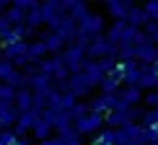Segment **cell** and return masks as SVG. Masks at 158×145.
Instances as JSON below:
<instances>
[{
	"label": "cell",
	"mask_w": 158,
	"mask_h": 145,
	"mask_svg": "<svg viewBox=\"0 0 158 145\" xmlns=\"http://www.w3.org/2000/svg\"><path fill=\"white\" fill-rule=\"evenodd\" d=\"M42 10H44V26L49 31H57L60 26L68 21V3H60V0H47L42 3Z\"/></svg>",
	"instance_id": "6da1fadb"
},
{
	"label": "cell",
	"mask_w": 158,
	"mask_h": 145,
	"mask_svg": "<svg viewBox=\"0 0 158 145\" xmlns=\"http://www.w3.org/2000/svg\"><path fill=\"white\" fill-rule=\"evenodd\" d=\"M60 57H62V65L68 68V72H70V75H75V72H83V65L88 62L85 52H83L81 47H75V44H70V47L65 49Z\"/></svg>",
	"instance_id": "7a4b0ae2"
},
{
	"label": "cell",
	"mask_w": 158,
	"mask_h": 145,
	"mask_svg": "<svg viewBox=\"0 0 158 145\" xmlns=\"http://www.w3.org/2000/svg\"><path fill=\"white\" fill-rule=\"evenodd\" d=\"M104 124H106V117H104V114H85L83 119H78L73 124V127L81 135H98L104 130Z\"/></svg>",
	"instance_id": "3957f363"
},
{
	"label": "cell",
	"mask_w": 158,
	"mask_h": 145,
	"mask_svg": "<svg viewBox=\"0 0 158 145\" xmlns=\"http://www.w3.org/2000/svg\"><path fill=\"white\" fill-rule=\"evenodd\" d=\"M3 57L13 62L16 68H26L29 65V44L18 42V44H10V47H3Z\"/></svg>",
	"instance_id": "277c9868"
},
{
	"label": "cell",
	"mask_w": 158,
	"mask_h": 145,
	"mask_svg": "<svg viewBox=\"0 0 158 145\" xmlns=\"http://www.w3.org/2000/svg\"><path fill=\"white\" fill-rule=\"evenodd\" d=\"M68 85H70V93H73L75 98H88L91 91L96 88V85L88 81V75H85V72H75V75H70Z\"/></svg>",
	"instance_id": "5b68a950"
},
{
	"label": "cell",
	"mask_w": 158,
	"mask_h": 145,
	"mask_svg": "<svg viewBox=\"0 0 158 145\" xmlns=\"http://www.w3.org/2000/svg\"><path fill=\"white\" fill-rule=\"evenodd\" d=\"M135 3H130V0H109L106 5H104V10H106V16H111L114 21H124L127 23V16L130 10H132Z\"/></svg>",
	"instance_id": "8992f818"
},
{
	"label": "cell",
	"mask_w": 158,
	"mask_h": 145,
	"mask_svg": "<svg viewBox=\"0 0 158 145\" xmlns=\"http://www.w3.org/2000/svg\"><path fill=\"white\" fill-rule=\"evenodd\" d=\"M39 119H42V114H36V111H26V114L18 117V122H16V127H13V132H16L18 137H26V132H29V130H34Z\"/></svg>",
	"instance_id": "52a82bcc"
},
{
	"label": "cell",
	"mask_w": 158,
	"mask_h": 145,
	"mask_svg": "<svg viewBox=\"0 0 158 145\" xmlns=\"http://www.w3.org/2000/svg\"><path fill=\"white\" fill-rule=\"evenodd\" d=\"M18 117H21V111L16 109V104H0V124H3V130H13Z\"/></svg>",
	"instance_id": "ba28073f"
},
{
	"label": "cell",
	"mask_w": 158,
	"mask_h": 145,
	"mask_svg": "<svg viewBox=\"0 0 158 145\" xmlns=\"http://www.w3.org/2000/svg\"><path fill=\"white\" fill-rule=\"evenodd\" d=\"M68 16L73 18V21L81 26L85 18L91 16V10H88V3H81V0H68Z\"/></svg>",
	"instance_id": "9c48e42d"
},
{
	"label": "cell",
	"mask_w": 158,
	"mask_h": 145,
	"mask_svg": "<svg viewBox=\"0 0 158 145\" xmlns=\"http://www.w3.org/2000/svg\"><path fill=\"white\" fill-rule=\"evenodd\" d=\"M47 55H49V49H47V44L42 39H36V42L29 44V65H42L47 60Z\"/></svg>",
	"instance_id": "30bf717a"
},
{
	"label": "cell",
	"mask_w": 158,
	"mask_h": 145,
	"mask_svg": "<svg viewBox=\"0 0 158 145\" xmlns=\"http://www.w3.org/2000/svg\"><path fill=\"white\" fill-rule=\"evenodd\" d=\"M150 23V18H148V13L143 5H132V10H130V16H127V26H132V29H145V26Z\"/></svg>",
	"instance_id": "8fae6325"
},
{
	"label": "cell",
	"mask_w": 158,
	"mask_h": 145,
	"mask_svg": "<svg viewBox=\"0 0 158 145\" xmlns=\"http://www.w3.org/2000/svg\"><path fill=\"white\" fill-rule=\"evenodd\" d=\"M88 111H91V114H104V117H106L111 111V96H106V93L94 96L88 101Z\"/></svg>",
	"instance_id": "7c38bea8"
},
{
	"label": "cell",
	"mask_w": 158,
	"mask_h": 145,
	"mask_svg": "<svg viewBox=\"0 0 158 145\" xmlns=\"http://www.w3.org/2000/svg\"><path fill=\"white\" fill-rule=\"evenodd\" d=\"M83 72H85V75H88V81L94 83L96 88H98V85L104 83V78H106V72L101 70V65H98V62H94V60H88V62L83 65Z\"/></svg>",
	"instance_id": "4fadbf2b"
},
{
	"label": "cell",
	"mask_w": 158,
	"mask_h": 145,
	"mask_svg": "<svg viewBox=\"0 0 158 145\" xmlns=\"http://www.w3.org/2000/svg\"><path fill=\"white\" fill-rule=\"evenodd\" d=\"M42 23H44V10H42V3H34V5H31V10L26 13V29H29V31H34V29H39Z\"/></svg>",
	"instance_id": "5bb4252c"
},
{
	"label": "cell",
	"mask_w": 158,
	"mask_h": 145,
	"mask_svg": "<svg viewBox=\"0 0 158 145\" xmlns=\"http://www.w3.org/2000/svg\"><path fill=\"white\" fill-rule=\"evenodd\" d=\"M16 109L21 111V114H26V111H31V109H34V93H31L29 88L16 91Z\"/></svg>",
	"instance_id": "9a60e30c"
},
{
	"label": "cell",
	"mask_w": 158,
	"mask_h": 145,
	"mask_svg": "<svg viewBox=\"0 0 158 145\" xmlns=\"http://www.w3.org/2000/svg\"><path fill=\"white\" fill-rule=\"evenodd\" d=\"M5 18L10 21L13 29H18V26H26V10L16 3V0L10 3V8H8V13H5Z\"/></svg>",
	"instance_id": "2e32d148"
},
{
	"label": "cell",
	"mask_w": 158,
	"mask_h": 145,
	"mask_svg": "<svg viewBox=\"0 0 158 145\" xmlns=\"http://www.w3.org/2000/svg\"><path fill=\"white\" fill-rule=\"evenodd\" d=\"M124 31H127V23H124V21H114V23H111L109 29H106V34H104V36H106L109 42L114 44V47H119V42H122Z\"/></svg>",
	"instance_id": "e0dca14e"
},
{
	"label": "cell",
	"mask_w": 158,
	"mask_h": 145,
	"mask_svg": "<svg viewBox=\"0 0 158 145\" xmlns=\"http://www.w3.org/2000/svg\"><path fill=\"white\" fill-rule=\"evenodd\" d=\"M119 98L127 104V106H137V101L145 98V96H143L140 88H122V91H119Z\"/></svg>",
	"instance_id": "ac0fdd59"
},
{
	"label": "cell",
	"mask_w": 158,
	"mask_h": 145,
	"mask_svg": "<svg viewBox=\"0 0 158 145\" xmlns=\"http://www.w3.org/2000/svg\"><path fill=\"white\" fill-rule=\"evenodd\" d=\"M91 145H117V132H114V130H109V127H104L101 132L94 137V143H91Z\"/></svg>",
	"instance_id": "d6986e66"
},
{
	"label": "cell",
	"mask_w": 158,
	"mask_h": 145,
	"mask_svg": "<svg viewBox=\"0 0 158 145\" xmlns=\"http://www.w3.org/2000/svg\"><path fill=\"white\" fill-rule=\"evenodd\" d=\"M52 130H55V127H52V124H47L44 119H39V122H36V127L31 130V132H34V137H36L39 143H42V140L47 143V140H52V137H49V135H52Z\"/></svg>",
	"instance_id": "ffe728a7"
},
{
	"label": "cell",
	"mask_w": 158,
	"mask_h": 145,
	"mask_svg": "<svg viewBox=\"0 0 158 145\" xmlns=\"http://www.w3.org/2000/svg\"><path fill=\"white\" fill-rule=\"evenodd\" d=\"M16 72H18V68H16V65H13V62H8L5 57H0V83H8L10 78L16 75Z\"/></svg>",
	"instance_id": "44dd1931"
},
{
	"label": "cell",
	"mask_w": 158,
	"mask_h": 145,
	"mask_svg": "<svg viewBox=\"0 0 158 145\" xmlns=\"http://www.w3.org/2000/svg\"><path fill=\"white\" fill-rule=\"evenodd\" d=\"M60 137H62V140L68 143V145H81V137H83V135L78 132L75 127H68L65 132H60Z\"/></svg>",
	"instance_id": "7402d4cb"
},
{
	"label": "cell",
	"mask_w": 158,
	"mask_h": 145,
	"mask_svg": "<svg viewBox=\"0 0 158 145\" xmlns=\"http://www.w3.org/2000/svg\"><path fill=\"white\" fill-rule=\"evenodd\" d=\"M140 124H143V127H158V117H156V111H153V109H143Z\"/></svg>",
	"instance_id": "603a6c76"
},
{
	"label": "cell",
	"mask_w": 158,
	"mask_h": 145,
	"mask_svg": "<svg viewBox=\"0 0 158 145\" xmlns=\"http://www.w3.org/2000/svg\"><path fill=\"white\" fill-rule=\"evenodd\" d=\"M143 8H145V13H148L150 21H156V23H158V0H148Z\"/></svg>",
	"instance_id": "cb8c5ba5"
},
{
	"label": "cell",
	"mask_w": 158,
	"mask_h": 145,
	"mask_svg": "<svg viewBox=\"0 0 158 145\" xmlns=\"http://www.w3.org/2000/svg\"><path fill=\"white\" fill-rule=\"evenodd\" d=\"M143 101H145V106H148V109H153V111H156V109H158V91H148Z\"/></svg>",
	"instance_id": "d4e9b609"
},
{
	"label": "cell",
	"mask_w": 158,
	"mask_h": 145,
	"mask_svg": "<svg viewBox=\"0 0 158 145\" xmlns=\"http://www.w3.org/2000/svg\"><path fill=\"white\" fill-rule=\"evenodd\" d=\"M10 31H13V26H10V21H8V18H0V39H3V36H8L10 34Z\"/></svg>",
	"instance_id": "484cf974"
},
{
	"label": "cell",
	"mask_w": 158,
	"mask_h": 145,
	"mask_svg": "<svg viewBox=\"0 0 158 145\" xmlns=\"http://www.w3.org/2000/svg\"><path fill=\"white\" fill-rule=\"evenodd\" d=\"M47 145H68V143H65V140H62L60 135H55L52 140H47Z\"/></svg>",
	"instance_id": "4316f807"
},
{
	"label": "cell",
	"mask_w": 158,
	"mask_h": 145,
	"mask_svg": "<svg viewBox=\"0 0 158 145\" xmlns=\"http://www.w3.org/2000/svg\"><path fill=\"white\" fill-rule=\"evenodd\" d=\"M36 145H47V143H36Z\"/></svg>",
	"instance_id": "83f0119b"
},
{
	"label": "cell",
	"mask_w": 158,
	"mask_h": 145,
	"mask_svg": "<svg viewBox=\"0 0 158 145\" xmlns=\"http://www.w3.org/2000/svg\"><path fill=\"white\" fill-rule=\"evenodd\" d=\"M156 117H158V109H156Z\"/></svg>",
	"instance_id": "f1b7e54d"
},
{
	"label": "cell",
	"mask_w": 158,
	"mask_h": 145,
	"mask_svg": "<svg viewBox=\"0 0 158 145\" xmlns=\"http://www.w3.org/2000/svg\"><path fill=\"white\" fill-rule=\"evenodd\" d=\"M156 145H158V143H156Z\"/></svg>",
	"instance_id": "f546056e"
}]
</instances>
